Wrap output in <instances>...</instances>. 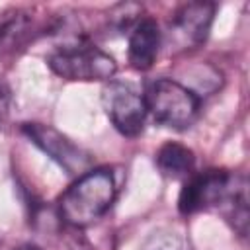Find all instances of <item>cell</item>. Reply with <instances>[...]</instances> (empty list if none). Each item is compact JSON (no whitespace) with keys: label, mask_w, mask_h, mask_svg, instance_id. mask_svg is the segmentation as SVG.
<instances>
[{"label":"cell","mask_w":250,"mask_h":250,"mask_svg":"<svg viewBox=\"0 0 250 250\" xmlns=\"http://www.w3.org/2000/svg\"><path fill=\"white\" fill-rule=\"evenodd\" d=\"M178 209L182 215L205 209H225V215L232 223H240L248 217L246 180L227 170L191 172L182 186Z\"/></svg>","instance_id":"cell-1"},{"label":"cell","mask_w":250,"mask_h":250,"mask_svg":"<svg viewBox=\"0 0 250 250\" xmlns=\"http://www.w3.org/2000/svg\"><path fill=\"white\" fill-rule=\"evenodd\" d=\"M115 195L117 182L109 168L86 170L61 195L59 215L70 227H88L107 213Z\"/></svg>","instance_id":"cell-2"},{"label":"cell","mask_w":250,"mask_h":250,"mask_svg":"<svg viewBox=\"0 0 250 250\" xmlns=\"http://www.w3.org/2000/svg\"><path fill=\"white\" fill-rule=\"evenodd\" d=\"M143 98L152 119L174 131L191 127L199 115V96L172 78L154 80Z\"/></svg>","instance_id":"cell-3"},{"label":"cell","mask_w":250,"mask_h":250,"mask_svg":"<svg viewBox=\"0 0 250 250\" xmlns=\"http://www.w3.org/2000/svg\"><path fill=\"white\" fill-rule=\"evenodd\" d=\"M49 68L66 80H111L117 72L115 59L92 43L76 41L55 49L47 57Z\"/></svg>","instance_id":"cell-4"},{"label":"cell","mask_w":250,"mask_h":250,"mask_svg":"<svg viewBox=\"0 0 250 250\" xmlns=\"http://www.w3.org/2000/svg\"><path fill=\"white\" fill-rule=\"evenodd\" d=\"M102 105L113 127L123 137H139L146 121L145 98L127 82L109 80L102 90Z\"/></svg>","instance_id":"cell-5"},{"label":"cell","mask_w":250,"mask_h":250,"mask_svg":"<svg viewBox=\"0 0 250 250\" xmlns=\"http://www.w3.org/2000/svg\"><path fill=\"white\" fill-rule=\"evenodd\" d=\"M21 133L39 146L49 158H53L61 168H64L66 174L82 176L84 170L90 166L92 158L86 150H82L78 145H74L68 137H64L61 131H57L51 125L45 123H23Z\"/></svg>","instance_id":"cell-6"},{"label":"cell","mask_w":250,"mask_h":250,"mask_svg":"<svg viewBox=\"0 0 250 250\" xmlns=\"http://www.w3.org/2000/svg\"><path fill=\"white\" fill-rule=\"evenodd\" d=\"M213 16H215L213 2H188L174 12L170 20V29L184 43L199 45L205 41L209 33Z\"/></svg>","instance_id":"cell-7"},{"label":"cell","mask_w":250,"mask_h":250,"mask_svg":"<svg viewBox=\"0 0 250 250\" xmlns=\"http://www.w3.org/2000/svg\"><path fill=\"white\" fill-rule=\"evenodd\" d=\"M162 33L154 18L145 16L133 27L129 35V62L137 70H148L160 51Z\"/></svg>","instance_id":"cell-8"},{"label":"cell","mask_w":250,"mask_h":250,"mask_svg":"<svg viewBox=\"0 0 250 250\" xmlns=\"http://www.w3.org/2000/svg\"><path fill=\"white\" fill-rule=\"evenodd\" d=\"M33 16L29 10L10 8L0 12V55L21 45L29 37Z\"/></svg>","instance_id":"cell-9"},{"label":"cell","mask_w":250,"mask_h":250,"mask_svg":"<svg viewBox=\"0 0 250 250\" xmlns=\"http://www.w3.org/2000/svg\"><path fill=\"white\" fill-rule=\"evenodd\" d=\"M156 166L168 178H188L195 166V154L191 148L180 143H164L156 152Z\"/></svg>","instance_id":"cell-10"},{"label":"cell","mask_w":250,"mask_h":250,"mask_svg":"<svg viewBox=\"0 0 250 250\" xmlns=\"http://www.w3.org/2000/svg\"><path fill=\"white\" fill-rule=\"evenodd\" d=\"M141 250H193V246L182 232L172 229H160L145 240Z\"/></svg>","instance_id":"cell-11"},{"label":"cell","mask_w":250,"mask_h":250,"mask_svg":"<svg viewBox=\"0 0 250 250\" xmlns=\"http://www.w3.org/2000/svg\"><path fill=\"white\" fill-rule=\"evenodd\" d=\"M10 104H12V92L4 82H0V125L10 115Z\"/></svg>","instance_id":"cell-12"},{"label":"cell","mask_w":250,"mask_h":250,"mask_svg":"<svg viewBox=\"0 0 250 250\" xmlns=\"http://www.w3.org/2000/svg\"><path fill=\"white\" fill-rule=\"evenodd\" d=\"M21 250H37V248H33V246H25V248H21Z\"/></svg>","instance_id":"cell-13"}]
</instances>
